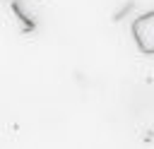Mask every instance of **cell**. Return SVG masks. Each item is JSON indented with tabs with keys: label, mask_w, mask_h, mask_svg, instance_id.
Here are the masks:
<instances>
[{
	"label": "cell",
	"mask_w": 154,
	"mask_h": 149,
	"mask_svg": "<svg viewBox=\"0 0 154 149\" xmlns=\"http://www.w3.org/2000/svg\"><path fill=\"white\" fill-rule=\"evenodd\" d=\"M132 38L144 55H154V10L140 14L132 22Z\"/></svg>",
	"instance_id": "1"
}]
</instances>
